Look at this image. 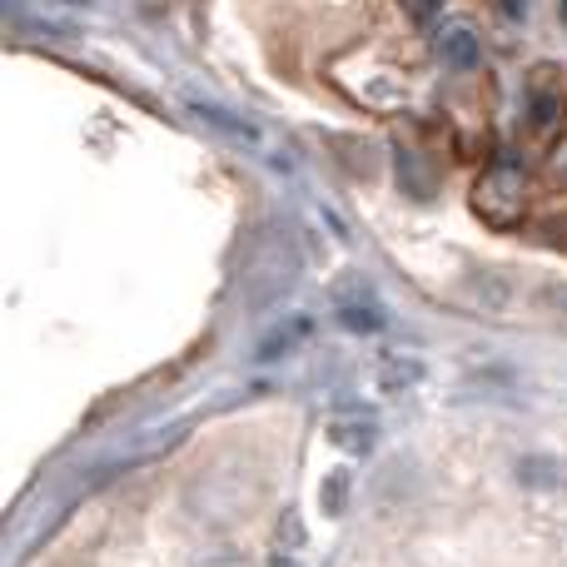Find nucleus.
<instances>
[{
    "label": "nucleus",
    "instance_id": "nucleus-11",
    "mask_svg": "<svg viewBox=\"0 0 567 567\" xmlns=\"http://www.w3.org/2000/svg\"><path fill=\"white\" fill-rule=\"evenodd\" d=\"M275 567H299V563H289V558H275Z\"/></svg>",
    "mask_w": 567,
    "mask_h": 567
},
{
    "label": "nucleus",
    "instance_id": "nucleus-8",
    "mask_svg": "<svg viewBox=\"0 0 567 567\" xmlns=\"http://www.w3.org/2000/svg\"><path fill=\"white\" fill-rule=\"evenodd\" d=\"M343 483H349L343 473H333V478L323 483V508H329V513H339V508H343Z\"/></svg>",
    "mask_w": 567,
    "mask_h": 567
},
{
    "label": "nucleus",
    "instance_id": "nucleus-7",
    "mask_svg": "<svg viewBox=\"0 0 567 567\" xmlns=\"http://www.w3.org/2000/svg\"><path fill=\"white\" fill-rule=\"evenodd\" d=\"M473 289L488 299V309H503V299H508V289H503L498 279H473Z\"/></svg>",
    "mask_w": 567,
    "mask_h": 567
},
{
    "label": "nucleus",
    "instance_id": "nucleus-4",
    "mask_svg": "<svg viewBox=\"0 0 567 567\" xmlns=\"http://www.w3.org/2000/svg\"><path fill=\"white\" fill-rule=\"evenodd\" d=\"M333 443L349 453H369L373 449V423H333Z\"/></svg>",
    "mask_w": 567,
    "mask_h": 567
},
{
    "label": "nucleus",
    "instance_id": "nucleus-1",
    "mask_svg": "<svg viewBox=\"0 0 567 567\" xmlns=\"http://www.w3.org/2000/svg\"><path fill=\"white\" fill-rule=\"evenodd\" d=\"M439 50H443V60H449L453 70H473V65H478V40H473V30H463V25L443 30Z\"/></svg>",
    "mask_w": 567,
    "mask_h": 567
},
{
    "label": "nucleus",
    "instance_id": "nucleus-9",
    "mask_svg": "<svg viewBox=\"0 0 567 567\" xmlns=\"http://www.w3.org/2000/svg\"><path fill=\"white\" fill-rule=\"evenodd\" d=\"M543 299H548V303H553V309H558V313H567V279L548 284V289H543Z\"/></svg>",
    "mask_w": 567,
    "mask_h": 567
},
{
    "label": "nucleus",
    "instance_id": "nucleus-12",
    "mask_svg": "<svg viewBox=\"0 0 567 567\" xmlns=\"http://www.w3.org/2000/svg\"><path fill=\"white\" fill-rule=\"evenodd\" d=\"M563 20H567V0H563Z\"/></svg>",
    "mask_w": 567,
    "mask_h": 567
},
{
    "label": "nucleus",
    "instance_id": "nucleus-10",
    "mask_svg": "<svg viewBox=\"0 0 567 567\" xmlns=\"http://www.w3.org/2000/svg\"><path fill=\"white\" fill-rule=\"evenodd\" d=\"M503 10H508V16H523V0H503Z\"/></svg>",
    "mask_w": 567,
    "mask_h": 567
},
{
    "label": "nucleus",
    "instance_id": "nucleus-5",
    "mask_svg": "<svg viewBox=\"0 0 567 567\" xmlns=\"http://www.w3.org/2000/svg\"><path fill=\"white\" fill-rule=\"evenodd\" d=\"M423 379V363H409V359H393L383 369V389H409V383Z\"/></svg>",
    "mask_w": 567,
    "mask_h": 567
},
{
    "label": "nucleus",
    "instance_id": "nucleus-6",
    "mask_svg": "<svg viewBox=\"0 0 567 567\" xmlns=\"http://www.w3.org/2000/svg\"><path fill=\"white\" fill-rule=\"evenodd\" d=\"M339 323H343V329H359V333H373V329H379V313H373V309H343L339 313Z\"/></svg>",
    "mask_w": 567,
    "mask_h": 567
},
{
    "label": "nucleus",
    "instance_id": "nucleus-2",
    "mask_svg": "<svg viewBox=\"0 0 567 567\" xmlns=\"http://www.w3.org/2000/svg\"><path fill=\"white\" fill-rule=\"evenodd\" d=\"M189 110H195L199 120H209V125H215V130H225V135H239V140H249V145H255V140H259V130L249 125L245 115H235V110H219V105H209V100H195V105H189Z\"/></svg>",
    "mask_w": 567,
    "mask_h": 567
},
{
    "label": "nucleus",
    "instance_id": "nucleus-3",
    "mask_svg": "<svg viewBox=\"0 0 567 567\" xmlns=\"http://www.w3.org/2000/svg\"><path fill=\"white\" fill-rule=\"evenodd\" d=\"M518 478L528 483V488H558L563 473H558V463H553V458H523L518 463Z\"/></svg>",
    "mask_w": 567,
    "mask_h": 567
}]
</instances>
